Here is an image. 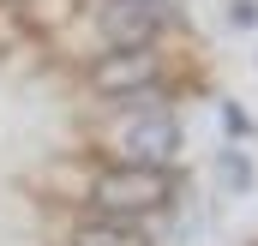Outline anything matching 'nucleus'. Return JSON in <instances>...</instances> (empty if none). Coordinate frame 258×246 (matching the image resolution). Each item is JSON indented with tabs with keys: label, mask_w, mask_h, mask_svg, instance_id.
Segmentation results:
<instances>
[{
	"label": "nucleus",
	"mask_w": 258,
	"mask_h": 246,
	"mask_svg": "<svg viewBox=\"0 0 258 246\" xmlns=\"http://www.w3.org/2000/svg\"><path fill=\"white\" fill-rule=\"evenodd\" d=\"M168 168H150V162H120V168H102L96 186H90V198H96V210L102 216H144V210H162L168 204Z\"/></svg>",
	"instance_id": "1"
},
{
	"label": "nucleus",
	"mask_w": 258,
	"mask_h": 246,
	"mask_svg": "<svg viewBox=\"0 0 258 246\" xmlns=\"http://www.w3.org/2000/svg\"><path fill=\"white\" fill-rule=\"evenodd\" d=\"M162 0H108L102 6V30L108 48H150V36L162 30Z\"/></svg>",
	"instance_id": "2"
},
{
	"label": "nucleus",
	"mask_w": 258,
	"mask_h": 246,
	"mask_svg": "<svg viewBox=\"0 0 258 246\" xmlns=\"http://www.w3.org/2000/svg\"><path fill=\"white\" fill-rule=\"evenodd\" d=\"M150 78H156V54H150V48H108L102 60L90 66V90H102V96L144 90Z\"/></svg>",
	"instance_id": "3"
},
{
	"label": "nucleus",
	"mask_w": 258,
	"mask_h": 246,
	"mask_svg": "<svg viewBox=\"0 0 258 246\" xmlns=\"http://www.w3.org/2000/svg\"><path fill=\"white\" fill-rule=\"evenodd\" d=\"M126 162H150V168H162L174 150H180V126H174V114L168 108H150V114H138V120L126 126Z\"/></svg>",
	"instance_id": "4"
},
{
	"label": "nucleus",
	"mask_w": 258,
	"mask_h": 246,
	"mask_svg": "<svg viewBox=\"0 0 258 246\" xmlns=\"http://www.w3.org/2000/svg\"><path fill=\"white\" fill-rule=\"evenodd\" d=\"M72 246H150V240L132 228L126 216H96V222L78 228V240H72Z\"/></svg>",
	"instance_id": "5"
},
{
	"label": "nucleus",
	"mask_w": 258,
	"mask_h": 246,
	"mask_svg": "<svg viewBox=\"0 0 258 246\" xmlns=\"http://www.w3.org/2000/svg\"><path fill=\"white\" fill-rule=\"evenodd\" d=\"M216 180H222V192H234V198H246L258 186V168H252V156L240 150V144H228L222 156H216Z\"/></svg>",
	"instance_id": "6"
},
{
	"label": "nucleus",
	"mask_w": 258,
	"mask_h": 246,
	"mask_svg": "<svg viewBox=\"0 0 258 246\" xmlns=\"http://www.w3.org/2000/svg\"><path fill=\"white\" fill-rule=\"evenodd\" d=\"M222 126H228L234 138H252V114H246L240 102H228V108H222Z\"/></svg>",
	"instance_id": "7"
},
{
	"label": "nucleus",
	"mask_w": 258,
	"mask_h": 246,
	"mask_svg": "<svg viewBox=\"0 0 258 246\" xmlns=\"http://www.w3.org/2000/svg\"><path fill=\"white\" fill-rule=\"evenodd\" d=\"M228 24L252 30V24H258V0H228Z\"/></svg>",
	"instance_id": "8"
}]
</instances>
